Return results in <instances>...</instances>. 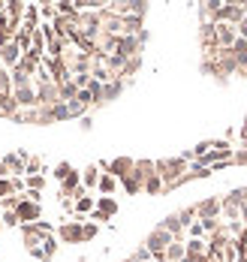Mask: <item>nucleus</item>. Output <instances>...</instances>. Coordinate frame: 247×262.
I'll use <instances>...</instances> for the list:
<instances>
[{"label": "nucleus", "instance_id": "5", "mask_svg": "<svg viewBox=\"0 0 247 262\" xmlns=\"http://www.w3.org/2000/svg\"><path fill=\"white\" fill-rule=\"evenodd\" d=\"M73 172H76V169H73L70 163H57V166H55V172H52V175H55L57 181L63 184V181H66V178H70V175H73Z\"/></svg>", "mask_w": 247, "mask_h": 262}, {"label": "nucleus", "instance_id": "11", "mask_svg": "<svg viewBox=\"0 0 247 262\" xmlns=\"http://www.w3.org/2000/svg\"><path fill=\"white\" fill-rule=\"evenodd\" d=\"M36 12H39V18H52V21L57 18V9L52 6V3H42V6H36Z\"/></svg>", "mask_w": 247, "mask_h": 262}, {"label": "nucleus", "instance_id": "2", "mask_svg": "<svg viewBox=\"0 0 247 262\" xmlns=\"http://www.w3.org/2000/svg\"><path fill=\"white\" fill-rule=\"evenodd\" d=\"M12 103L18 105V112H21V108H39L36 88H18V91H12Z\"/></svg>", "mask_w": 247, "mask_h": 262}, {"label": "nucleus", "instance_id": "7", "mask_svg": "<svg viewBox=\"0 0 247 262\" xmlns=\"http://www.w3.org/2000/svg\"><path fill=\"white\" fill-rule=\"evenodd\" d=\"M97 205H100V208H97V211H103L106 217H111V214L118 211V205H115V199H111V196H103V199H100Z\"/></svg>", "mask_w": 247, "mask_h": 262}, {"label": "nucleus", "instance_id": "14", "mask_svg": "<svg viewBox=\"0 0 247 262\" xmlns=\"http://www.w3.org/2000/svg\"><path fill=\"white\" fill-rule=\"evenodd\" d=\"M6 196H12V181L0 178V199H6Z\"/></svg>", "mask_w": 247, "mask_h": 262}, {"label": "nucleus", "instance_id": "15", "mask_svg": "<svg viewBox=\"0 0 247 262\" xmlns=\"http://www.w3.org/2000/svg\"><path fill=\"white\" fill-rule=\"evenodd\" d=\"M0 178H9V175H6V169H3V166H0Z\"/></svg>", "mask_w": 247, "mask_h": 262}, {"label": "nucleus", "instance_id": "12", "mask_svg": "<svg viewBox=\"0 0 247 262\" xmlns=\"http://www.w3.org/2000/svg\"><path fill=\"white\" fill-rule=\"evenodd\" d=\"M18 202H21V196H15V193H12V196L0 199V208H3V211H15V208H18Z\"/></svg>", "mask_w": 247, "mask_h": 262}, {"label": "nucleus", "instance_id": "4", "mask_svg": "<svg viewBox=\"0 0 247 262\" xmlns=\"http://www.w3.org/2000/svg\"><path fill=\"white\" fill-rule=\"evenodd\" d=\"M79 184H82V175H79V172H73V175H70L66 181L60 184V196H63V199H70V196H73V193L79 190Z\"/></svg>", "mask_w": 247, "mask_h": 262}, {"label": "nucleus", "instance_id": "13", "mask_svg": "<svg viewBox=\"0 0 247 262\" xmlns=\"http://www.w3.org/2000/svg\"><path fill=\"white\" fill-rule=\"evenodd\" d=\"M97 187H100L106 196H111V190H115V178H111V175H100V184H97Z\"/></svg>", "mask_w": 247, "mask_h": 262}, {"label": "nucleus", "instance_id": "9", "mask_svg": "<svg viewBox=\"0 0 247 262\" xmlns=\"http://www.w3.org/2000/svg\"><path fill=\"white\" fill-rule=\"evenodd\" d=\"M76 211H79V214L94 211V199H91V196H79V199H76Z\"/></svg>", "mask_w": 247, "mask_h": 262}, {"label": "nucleus", "instance_id": "6", "mask_svg": "<svg viewBox=\"0 0 247 262\" xmlns=\"http://www.w3.org/2000/svg\"><path fill=\"white\" fill-rule=\"evenodd\" d=\"M82 181H84V187H97V184H100V172H97V166H91V169H84Z\"/></svg>", "mask_w": 247, "mask_h": 262}, {"label": "nucleus", "instance_id": "1", "mask_svg": "<svg viewBox=\"0 0 247 262\" xmlns=\"http://www.w3.org/2000/svg\"><path fill=\"white\" fill-rule=\"evenodd\" d=\"M15 217H18V223H21V226L36 223V220L42 217V205H39V202H33V199H21V202H18V208H15Z\"/></svg>", "mask_w": 247, "mask_h": 262}, {"label": "nucleus", "instance_id": "3", "mask_svg": "<svg viewBox=\"0 0 247 262\" xmlns=\"http://www.w3.org/2000/svg\"><path fill=\"white\" fill-rule=\"evenodd\" d=\"M60 238L70 241V244L73 241H82V223H63L60 226Z\"/></svg>", "mask_w": 247, "mask_h": 262}, {"label": "nucleus", "instance_id": "16", "mask_svg": "<svg viewBox=\"0 0 247 262\" xmlns=\"http://www.w3.org/2000/svg\"><path fill=\"white\" fill-rule=\"evenodd\" d=\"M0 232H3V223H0Z\"/></svg>", "mask_w": 247, "mask_h": 262}, {"label": "nucleus", "instance_id": "8", "mask_svg": "<svg viewBox=\"0 0 247 262\" xmlns=\"http://www.w3.org/2000/svg\"><path fill=\"white\" fill-rule=\"evenodd\" d=\"M3 94H12V84H9V70L0 63V97Z\"/></svg>", "mask_w": 247, "mask_h": 262}, {"label": "nucleus", "instance_id": "10", "mask_svg": "<svg viewBox=\"0 0 247 262\" xmlns=\"http://www.w3.org/2000/svg\"><path fill=\"white\" fill-rule=\"evenodd\" d=\"M0 223H3V229H6V226H9V229H12V226H21L18 217H15V211H3V214H0Z\"/></svg>", "mask_w": 247, "mask_h": 262}]
</instances>
